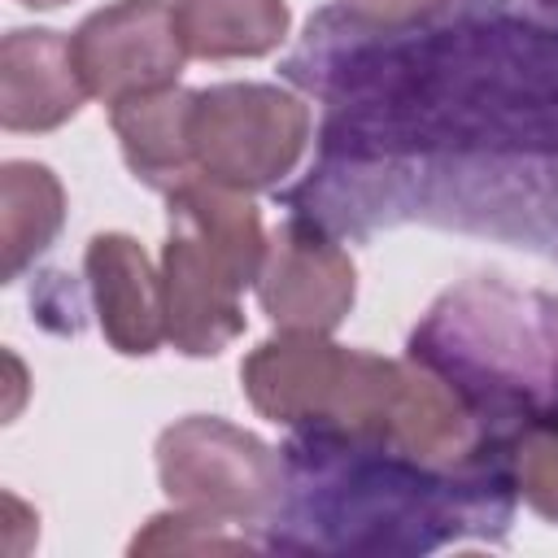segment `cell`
Returning <instances> with one entry per match:
<instances>
[{
  "label": "cell",
  "mask_w": 558,
  "mask_h": 558,
  "mask_svg": "<svg viewBox=\"0 0 558 558\" xmlns=\"http://www.w3.org/2000/svg\"><path fill=\"white\" fill-rule=\"evenodd\" d=\"M244 397L270 423L371 440L418 466H453L475 449V410L432 366L279 331L244 366Z\"/></svg>",
  "instance_id": "obj_1"
},
{
  "label": "cell",
  "mask_w": 558,
  "mask_h": 558,
  "mask_svg": "<svg viewBox=\"0 0 558 558\" xmlns=\"http://www.w3.org/2000/svg\"><path fill=\"white\" fill-rule=\"evenodd\" d=\"M166 196V340L187 357H214L244 331L240 292L257 283L270 235L248 192L227 183L196 174Z\"/></svg>",
  "instance_id": "obj_2"
},
{
  "label": "cell",
  "mask_w": 558,
  "mask_h": 558,
  "mask_svg": "<svg viewBox=\"0 0 558 558\" xmlns=\"http://www.w3.org/2000/svg\"><path fill=\"white\" fill-rule=\"evenodd\" d=\"M157 475L166 497L209 523H266L283 501V466L253 432L192 414L157 436Z\"/></svg>",
  "instance_id": "obj_3"
},
{
  "label": "cell",
  "mask_w": 558,
  "mask_h": 558,
  "mask_svg": "<svg viewBox=\"0 0 558 558\" xmlns=\"http://www.w3.org/2000/svg\"><path fill=\"white\" fill-rule=\"evenodd\" d=\"M305 140V100L275 83H218L192 100L196 174L235 192H262L292 174Z\"/></svg>",
  "instance_id": "obj_4"
},
{
  "label": "cell",
  "mask_w": 558,
  "mask_h": 558,
  "mask_svg": "<svg viewBox=\"0 0 558 558\" xmlns=\"http://www.w3.org/2000/svg\"><path fill=\"white\" fill-rule=\"evenodd\" d=\"M70 48L87 92L105 105L179 83V70L187 61L174 4L166 0H118L109 9H96L70 35Z\"/></svg>",
  "instance_id": "obj_5"
},
{
  "label": "cell",
  "mask_w": 558,
  "mask_h": 558,
  "mask_svg": "<svg viewBox=\"0 0 558 558\" xmlns=\"http://www.w3.org/2000/svg\"><path fill=\"white\" fill-rule=\"evenodd\" d=\"M257 305L279 331L331 336L353 310L357 275L349 253L323 235L314 222H283L266 240V257L257 270Z\"/></svg>",
  "instance_id": "obj_6"
},
{
  "label": "cell",
  "mask_w": 558,
  "mask_h": 558,
  "mask_svg": "<svg viewBox=\"0 0 558 558\" xmlns=\"http://www.w3.org/2000/svg\"><path fill=\"white\" fill-rule=\"evenodd\" d=\"M83 266L92 283L96 323L109 349L126 357L157 353V344L166 340V288L148 253L131 235L105 231V235H92Z\"/></svg>",
  "instance_id": "obj_7"
},
{
  "label": "cell",
  "mask_w": 558,
  "mask_h": 558,
  "mask_svg": "<svg viewBox=\"0 0 558 558\" xmlns=\"http://www.w3.org/2000/svg\"><path fill=\"white\" fill-rule=\"evenodd\" d=\"M87 83L78 74L70 39L57 31H9L0 39V126L4 131H52L70 122Z\"/></svg>",
  "instance_id": "obj_8"
},
{
  "label": "cell",
  "mask_w": 558,
  "mask_h": 558,
  "mask_svg": "<svg viewBox=\"0 0 558 558\" xmlns=\"http://www.w3.org/2000/svg\"><path fill=\"white\" fill-rule=\"evenodd\" d=\"M192 100H196V92L166 83V87L135 92V96H122L118 105H109V122H113V135L122 144L131 174L157 192H174L179 183L196 179Z\"/></svg>",
  "instance_id": "obj_9"
},
{
  "label": "cell",
  "mask_w": 558,
  "mask_h": 558,
  "mask_svg": "<svg viewBox=\"0 0 558 558\" xmlns=\"http://www.w3.org/2000/svg\"><path fill=\"white\" fill-rule=\"evenodd\" d=\"M174 22L187 57L240 61L266 57L288 35L283 0H174Z\"/></svg>",
  "instance_id": "obj_10"
},
{
  "label": "cell",
  "mask_w": 558,
  "mask_h": 558,
  "mask_svg": "<svg viewBox=\"0 0 558 558\" xmlns=\"http://www.w3.org/2000/svg\"><path fill=\"white\" fill-rule=\"evenodd\" d=\"M65 192L39 161H4L0 170V275L17 279L61 231Z\"/></svg>",
  "instance_id": "obj_11"
},
{
  "label": "cell",
  "mask_w": 558,
  "mask_h": 558,
  "mask_svg": "<svg viewBox=\"0 0 558 558\" xmlns=\"http://www.w3.org/2000/svg\"><path fill=\"white\" fill-rule=\"evenodd\" d=\"M514 484L532 514L558 523V405H549L519 432Z\"/></svg>",
  "instance_id": "obj_12"
},
{
  "label": "cell",
  "mask_w": 558,
  "mask_h": 558,
  "mask_svg": "<svg viewBox=\"0 0 558 558\" xmlns=\"http://www.w3.org/2000/svg\"><path fill=\"white\" fill-rule=\"evenodd\" d=\"M227 523H209V519H196L187 510L179 514H157L148 519V532L131 541V549H257V541H248L244 532L240 536H227L222 532Z\"/></svg>",
  "instance_id": "obj_13"
},
{
  "label": "cell",
  "mask_w": 558,
  "mask_h": 558,
  "mask_svg": "<svg viewBox=\"0 0 558 558\" xmlns=\"http://www.w3.org/2000/svg\"><path fill=\"white\" fill-rule=\"evenodd\" d=\"M449 0H340L344 13H353L362 26H379V31H401V26L427 22Z\"/></svg>",
  "instance_id": "obj_14"
},
{
  "label": "cell",
  "mask_w": 558,
  "mask_h": 558,
  "mask_svg": "<svg viewBox=\"0 0 558 558\" xmlns=\"http://www.w3.org/2000/svg\"><path fill=\"white\" fill-rule=\"evenodd\" d=\"M17 4H26V9H57V4H65V0H17Z\"/></svg>",
  "instance_id": "obj_15"
}]
</instances>
